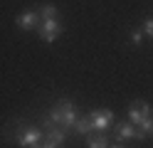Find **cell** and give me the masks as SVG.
Instances as JSON below:
<instances>
[{
  "label": "cell",
  "mask_w": 153,
  "mask_h": 148,
  "mask_svg": "<svg viewBox=\"0 0 153 148\" xmlns=\"http://www.w3.org/2000/svg\"><path fill=\"white\" fill-rule=\"evenodd\" d=\"M111 136L116 138V143L133 141L136 138V126L131 121H116V123H111Z\"/></svg>",
  "instance_id": "obj_7"
},
{
  "label": "cell",
  "mask_w": 153,
  "mask_h": 148,
  "mask_svg": "<svg viewBox=\"0 0 153 148\" xmlns=\"http://www.w3.org/2000/svg\"><path fill=\"white\" fill-rule=\"evenodd\" d=\"M87 146L89 148H109V133H104V131L89 133L87 136Z\"/></svg>",
  "instance_id": "obj_11"
},
{
  "label": "cell",
  "mask_w": 153,
  "mask_h": 148,
  "mask_svg": "<svg viewBox=\"0 0 153 148\" xmlns=\"http://www.w3.org/2000/svg\"><path fill=\"white\" fill-rule=\"evenodd\" d=\"M128 39H131V45H136V47H138V45L143 42V30H141V27H136V30H131V35H128Z\"/></svg>",
  "instance_id": "obj_13"
},
{
  "label": "cell",
  "mask_w": 153,
  "mask_h": 148,
  "mask_svg": "<svg viewBox=\"0 0 153 148\" xmlns=\"http://www.w3.org/2000/svg\"><path fill=\"white\" fill-rule=\"evenodd\" d=\"M30 148H45V146H42V143H35V146H30Z\"/></svg>",
  "instance_id": "obj_16"
},
{
  "label": "cell",
  "mask_w": 153,
  "mask_h": 148,
  "mask_svg": "<svg viewBox=\"0 0 153 148\" xmlns=\"http://www.w3.org/2000/svg\"><path fill=\"white\" fill-rule=\"evenodd\" d=\"M109 148H126L123 143H114V146H109Z\"/></svg>",
  "instance_id": "obj_15"
},
{
  "label": "cell",
  "mask_w": 153,
  "mask_h": 148,
  "mask_svg": "<svg viewBox=\"0 0 153 148\" xmlns=\"http://www.w3.org/2000/svg\"><path fill=\"white\" fill-rule=\"evenodd\" d=\"M126 114H128V121H131L133 126H138L143 118L153 116V106H151V104H146V101H133V104H128Z\"/></svg>",
  "instance_id": "obj_6"
},
{
  "label": "cell",
  "mask_w": 153,
  "mask_h": 148,
  "mask_svg": "<svg viewBox=\"0 0 153 148\" xmlns=\"http://www.w3.org/2000/svg\"><path fill=\"white\" fill-rule=\"evenodd\" d=\"M89 118H91L94 131H104L106 133L111 128V123H114V111L111 109H94V111H89Z\"/></svg>",
  "instance_id": "obj_5"
},
{
  "label": "cell",
  "mask_w": 153,
  "mask_h": 148,
  "mask_svg": "<svg viewBox=\"0 0 153 148\" xmlns=\"http://www.w3.org/2000/svg\"><path fill=\"white\" fill-rule=\"evenodd\" d=\"M72 131H74L76 136H82V138H87L89 133H94V126H91L89 114H82L79 118H76V123H74V128H72Z\"/></svg>",
  "instance_id": "obj_9"
},
{
  "label": "cell",
  "mask_w": 153,
  "mask_h": 148,
  "mask_svg": "<svg viewBox=\"0 0 153 148\" xmlns=\"http://www.w3.org/2000/svg\"><path fill=\"white\" fill-rule=\"evenodd\" d=\"M37 15H40V20H54L59 13H57V7H54L52 3H45V5L37 7Z\"/></svg>",
  "instance_id": "obj_12"
},
{
  "label": "cell",
  "mask_w": 153,
  "mask_h": 148,
  "mask_svg": "<svg viewBox=\"0 0 153 148\" xmlns=\"http://www.w3.org/2000/svg\"><path fill=\"white\" fill-rule=\"evenodd\" d=\"M47 118H50L52 123L57 126H62L64 131H69L72 133V128L76 123V118H79V111H76V106L69 101V99H59L57 104H52L50 109H47Z\"/></svg>",
  "instance_id": "obj_1"
},
{
  "label": "cell",
  "mask_w": 153,
  "mask_h": 148,
  "mask_svg": "<svg viewBox=\"0 0 153 148\" xmlns=\"http://www.w3.org/2000/svg\"><path fill=\"white\" fill-rule=\"evenodd\" d=\"M143 35H148V37H153V17H146L143 20Z\"/></svg>",
  "instance_id": "obj_14"
},
{
  "label": "cell",
  "mask_w": 153,
  "mask_h": 148,
  "mask_svg": "<svg viewBox=\"0 0 153 148\" xmlns=\"http://www.w3.org/2000/svg\"><path fill=\"white\" fill-rule=\"evenodd\" d=\"M37 35H40L42 42H54L57 37L62 35V22H59V17H54V20H42L40 27H37Z\"/></svg>",
  "instance_id": "obj_4"
},
{
  "label": "cell",
  "mask_w": 153,
  "mask_h": 148,
  "mask_svg": "<svg viewBox=\"0 0 153 148\" xmlns=\"http://www.w3.org/2000/svg\"><path fill=\"white\" fill-rule=\"evenodd\" d=\"M42 128H45V138H42V146L45 148H59L67 141V136H69V131H64L62 126L52 123L47 116H42Z\"/></svg>",
  "instance_id": "obj_3"
},
{
  "label": "cell",
  "mask_w": 153,
  "mask_h": 148,
  "mask_svg": "<svg viewBox=\"0 0 153 148\" xmlns=\"http://www.w3.org/2000/svg\"><path fill=\"white\" fill-rule=\"evenodd\" d=\"M151 136H153V116L143 118V121L136 126V138H133V141H146V138H151Z\"/></svg>",
  "instance_id": "obj_10"
},
{
  "label": "cell",
  "mask_w": 153,
  "mask_h": 148,
  "mask_svg": "<svg viewBox=\"0 0 153 148\" xmlns=\"http://www.w3.org/2000/svg\"><path fill=\"white\" fill-rule=\"evenodd\" d=\"M40 15H37V10H22L20 15H17V20H15V25L20 27V30H25V32H32V30H37L40 27Z\"/></svg>",
  "instance_id": "obj_8"
},
{
  "label": "cell",
  "mask_w": 153,
  "mask_h": 148,
  "mask_svg": "<svg viewBox=\"0 0 153 148\" xmlns=\"http://www.w3.org/2000/svg\"><path fill=\"white\" fill-rule=\"evenodd\" d=\"M42 138H45V128L30 126L25 121H17V136L10 138V143H17L20 148H30L35 143H42Z\"/></svg>",
  "instance_id": "obj_2"
}]
</instances>
